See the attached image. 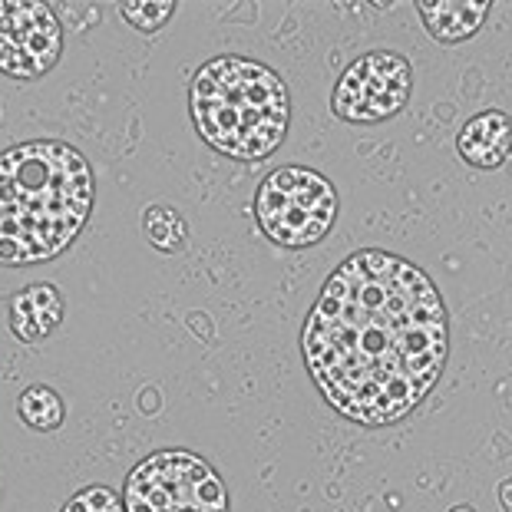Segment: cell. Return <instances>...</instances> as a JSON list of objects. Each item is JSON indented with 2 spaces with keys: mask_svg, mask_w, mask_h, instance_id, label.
Returning a JSON list of instances; mask_svg holds the SVG:
<instances>
[{
  "mask_svg": "<svg viewBox=\"0 0 512 512\" xmlns=\"http://www.w3.org/2000/svg\"><path fill=\"white\" fill-rule=\"evenodd\" d=\"M301 357L344 420L394 427L427 400L450 357L443 294L403 255L361 248L311 304Z\"/></svg>",
  "mask_w": 512,
  "mask_h": 512,
  "instance_id": "6da1fadb",
  "label": "cell"
},
{
  "mask_svg": "<svg viewBox=\"0 0 512 512\" xmlns=\"http://www.w3.org/2000/svg\"><path fill=\"white\" fill-rule=\"evenodd\" d=\"M93 209V169L63 139L0 152V265L57 258Z\"/></svg>",
  "mask_w": 512,
  "mask_h": 512,
  "instance_id": "7a4b0ae2",
  "label": "cell"
},
{
  "mask_svg": "<svg viewBox=\"0 0 512 512\" xmlns=\"http://www.w3.org/2000/svg\"><path fill=\"white\" fill-rule=\"evenodd\" d=\"M189 110L199 136L238 162L268 159L288 136L291 100L285 80L252 57H212L189 86Z\"/></svg>",
  "mask_w": 512,
  "mask_h": 512,
  "instance_id": "3957f363",
  "label": "cell"
},
{
  "mask_svg": "<svg viewBox=\"0 0 512 512\" xmlns=\"http://www.w3.org/2000/svg\"><path fill=\"white\" fill-rule=\"evenodd\" d=\"M337 189L318 169L278 166L255 192V219L281 248H311L337 222Z\"/></svg>",
  "mask_w": 512,
  "mask_h": 512,
  "instance_id": "277c9868",
  "label": "cell"
},
{
  "mask_svg": "<svg viewBox=\"0 0 512 512\" xmlns=\"http://www.w3.org/2000/svg\"><path fill=\"white\" fill-rule=\"evenodd\" d=\"M123 506L126 512H228V489L209 460L162 450L129 473Z\"/></svg>",
  "mask_w": 512,
  "mask_h": 512,
  "instance_id": "5b68a950",
  "label": "cell"
},
{
  "mask_svg": "<svg viewBox=\"0 0 512 512\" xmlns=\"http://www.w3.org/2000/svg\"><path fill=\"white\" fill-rule=\"evenodd\" d=\"M410 90V63L394 50H370L341 73L331 93V110L344 123H384L407 106Z\"/></svg>",
  "mask_w": 512,
  "mask_h": 512,
  "instance_id": "8992f818",
  "label": "cell"
},
{
  "mask_svg": "<svg viewBox=\"0 0 512 512\" xmlns=\"http://www.w3.org/2000/svg\"><path fill=\"white\" fill-rule=\"evenodd\" d=\"M63 24L37 0H0V73L10 80H37L57 67Z\"/></svg>",
  "mask_w": 512,
  "mask_h": 512,
  "instance_id": "52a82bcc",
  "label": "cell"
},
{
  "mask_svg": "<svg viewBox=\"0 0 512 512\" xmlns=\"http://www.w3.org/2000/svg\"><path fill=\"white\" fill-rule=\"evenodd\" d=\"M463 162L476 169H499L512 152V116L503 110H486L466 119L456 136Z\"/></svg>",
  "mask_w": 512,
  "mask_h": 512,
  "instance_id": "ba28073f",
  "label": "cell"
},
{
  "mask_svg": "<svg viewBox=\"0 0 512 512\" xmlns=\"http://www.w3.org/2000/svg\"><path fill=\"white\" fill-rule=\"evenodd\" d=\"M60 321H63V294L50 281L27 285L10 301V331L27 344L43 341V337L60 328Z\"/></svg>",
  "mask_w": 512,
  "mask_h": 512,
  "instance_id": "9c48e42d",
  "label": "cell"
},
{
  "mask_svg": "<svg viewBox=\"0 0 512 512\" xmlns=\"http://www.w3.org/2000/svg\"><path fill=\"white\" fill-rule=\"evenodd\" d=\"M427 34L440 43L470 40L489 14L486 0H420L417 4Z\"/></svg>",
  "mask_w": 512,
  "mask_h": 512,
  "instance_id": "30bf717a",
  "label": "cell"
},
{
  "mask_svg": "<svg viewBox=\"0 0 512 512\" xmlns=\"http://www.w3.org/2000/svg\"><path fill=\"white\" fill-rule=\"evenodd\" d=\"M17 413H20V420L34 430H57L67 410H63V400H60L57 390L37 384V387H27L24 394H20Z\"/></svg>",
  "mask_w": 512,
  "mask_h": 512,
  "instance_id": "8fae6325",
  "label": "cell"
},
{
  "mask_svg": "<svg viewBox=\"0 0 512 512\" xmlns=\"http://www.w3.org/2000/svg\"><path fill=\"white\" fill-rule=\"evenodd\" d=\"M146 235L159 252H176V248L185 242L182 215L176 209H166V205H152L146 212Z\"/></svg>",
  "mask_w": 512,
  "mask_h": 512,
  "instance_id": "7c38bea8",
  "label": "cell"
},
{
  "mask_svg": "<svg viewBox=\"0 0 512 512\" xmlns=\"http://www.w3.org/2000/svg\"><path fill=\"white\" fill-rule=\"evenodd\" d=\"M172 14H176V4H172V0H146V4L133 0V4H123V17L136 30H143V34H156Z\"/></svg>",
  "mask_w": 512,
  "mask_h": 512,
  "instance_id": "4fadbf2b",
  "label": "cell"
},
{
  "mask_svg": "<svg viewBox=\"0 0 512 512\" xmlns=\"http://www.w3.org/2000/svg\"><path fill=\"white\" fill-rule=\"evenodd\" d=\"M63 512H126V506L119 503L113 489L106 486H86L80 489L67 506H63Z\"/></svg>",
  "mask_w": 512,
  "mask_h": 512,
  "instance_id": "5bb4252c",
  "label": "cell"
},
{
  "mask_svg": "<svg viewBox=\"0 0 512 512\" xmlns=\"http://www.w3.org/2000/svg\"><path fill=\"white\" fill-rule=\"evenodd\" d=\"M453 512H473L470 506H460V509H453Z\"/></svg>",
  "mask_w": 512,
  "mask_h": 512,
  "instance_id": "9a60e30c",
  "label": "cell"
}]
</instances>
